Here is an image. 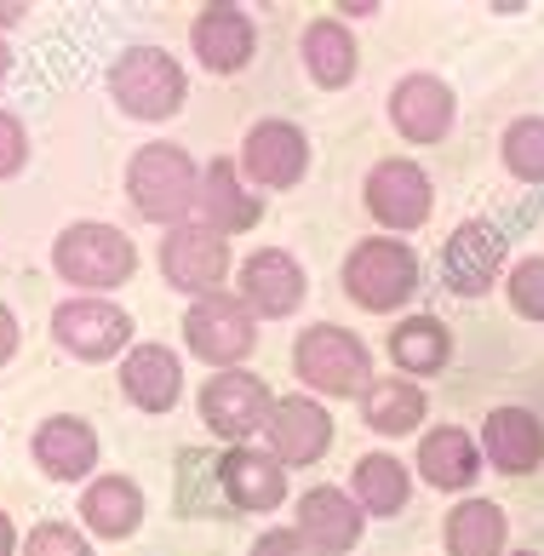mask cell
<instances>
[{"label": "cell", "instance_id": "cell-28", "mask_svg": "<svg viewBox=\"0 0 544 556\" xmlns=\"http://www.w3.org/2000/svg\"><path fill=\"white\" fill-rule=\"evenodd\" d=\"M425 390H418L413 379H372L367 396H362V419L367 430H379V437H407V430L425 425Z\"/></svg>", "mask_w": 544, "mask_h": 556}, {"label": "cell", "instance_id": "cell-1", "mask_svg": "<svg viewBox=\"0 0 544 556\" xmlns=\"http://www.w3.org/2000/svg\"><path fill=\"white\" fill-rule=\"evenodd\" d=\"M52 270L64 276L69 287H80V299H103L110 287L132 281L138 270V247L127 230L103 218H80V224H64L52 241Z\"/></svg>", "mask_w": 544, "mask_h": 556}, {"label": "cell", "instance_id": "cell-33", "mask_svg": "<svg viewBox=\"0 0 544 556\" xmlns=\"http://www.w3.org/2000/svg\"><path fill=\"white\" fill-rule=\"evenodd\" d=\"M24 161H29V132H24V121H17L12 110H0V184L24 173Z\"/></svg>", "mask_w": 544, "mask_h": 556}, {"label": "cell", "instance_id": "cell-32", "mask_svg": "<svg viewBox=\"0 0 544 556\" xmlns=\"http://www.w3.org/2000/svg\"><path fill=\"white\" fill-rule=\"evenodd\" d=\"M24 556H92V540L69 522H40L24 533Z\"/></svg>", "mask_w": 544, "mask_h": 556}, {"label": "cell", "instance_id": "cell-26", "mask_svg": "<svg viewBox=\"0 0 544 556\" xmlns=\"http://www.w3.org/2000/svg\"><path fill=\"white\" fill-rule=\"evenodd\" d=\"M453 356V333L435 316H402L390 327V362H395V374H407V379H430V374H442Z\"/></svg>", "mask_w": 544, "mask_h": 556}, {"label": "cell", "instance_id": "cell-11", "mask_svg": "<svg viewBox=\"0 0 544 556\" xmlns=\"http://www.w3.org/2000/svg\"><path fill=\"white\" fill-rule=\"evenodd\" d=\"M236 167L253 190H292V184L309 173V138H304V127H292V121H258V127H246V138H241Z\"/></svg>", "mask_w": 544, "mask_h": 556}, {"label": "cell", "instance_id": "cell-12", "mask_svg": "<svg viewBox=\"0 0 544 556\" xmlns=\"http://www.w3.org/2000/svg\"><path fill=\"white\" fill-rule=\"evenodd\" d=\"M161 276L166 287H178L190 299L218 293L229 276V241L213 236L206 224H178V230L161 236Z\"/></svg>", "mask_w": 544, "mask_h": 556}, {"label": "cell", "instance_id": "cell-22", "mask_svg": "<svg viewBox=\"0 0 544 556\" xmlns=\"http://www.w3.org/2000/svg\"><path fill=\"white\" fill-rule=\"evenodd\" d=\"M481 459H493V470L505 477H528L544 465V419L528 407H493L481 419Z\"/></svg>", "mask_w": 544, "mask_h": 556}, {"label": "cell", "instance_id": "cell-20", "mask_svg": "<svg viewBox=\"0 0 544 556\" xmlns=\"http://www.w3.org/2000/svg\"><path fill=\"white\" fill-rule=\"evenodd\" d=\"M121 396L138 414H173L184 396V362L173 344H132L121 362Z\"/></svg>", "mask_w": 544, "mask_h": 556}, {"label": "cell", "instance_id": "cell-8", "mask_svg": "<svg viewBox=\"0 0 544 556\" xmlns=\"http://www.w3.org/2000/svg\"><path fill=\"white\" fill-rule=\"evenodd\" d=\"M505 264H510V241L488 218H465L442 241V287H447V293H458V299L493 293V281L510 276Z\"/></svg>", "mask_w": 544, "mask_h": 556}, {"label": "cell", "instance_id": "cell-27", "mask_svg": "<svg viewBox=\"0 0 544 556\" xmlns=\"http://www.w3.org/2000/svg\"><path fill=\"white\" fill-rule=\"evenodd\" d=\"M447 556H505V540H510V517L505 505L493 500H465L447 510Z\"/></svg>", "mask_w": 544, "mask_h": 556}, {"label": "cell", "instance_id": "cell-10", "mask_svg": "<svg viewBox=\"0 0 544 556\" xmlns=\"http://www.w3.org/2000/svg\"><path fill=\"white\" fill-rule=\"evenodd\" d=\"M52 339L75 362H110L132 344V316L115 299H80L75 293L52 311Z\"/></svg>", "mask_w": 544, "mask_h": 556}, {"label": "cell", "instance_id": "cell-31", "mask_svg": "<svg viewBox=\"0 0 544 556\" xmlns=\"http://www.w3.org/2000/svg\"><path fill=\"white\" fill-rule=\"evenodd\" d=\"M505 293H510V311L528 316V321H544V258H516L510 276H505Z\"/></svg>", "mask_w": 544, "mask_h": 556}, {"label": "cell", "instance_id": "cell-29", "mask_svg": "<svg viewBox=\"0 0 544 556\" xmlns=\"http://www.w3.org/2000/svg\"><path fill=\"white\" fill-rule=\"evenodd\" d=\"M350 488H355V505H362L367 517H395V510L407 505V493H413V477H407V465L395 459V453H362Z\"/></svg>", "mask_w": 544, "mask_h": 556}, {"label": "cell", "instance_id": "cell-18", "mask_svg": "<svg viewBox=\"0 0 544 556\" xmlns=\"http://www.w3.org/2000/svg\"><path fill=\"white\" fill-rule=\"evenodd\" d=\"M304 533V545L316 556H344L362 545V528H367V510L355 505V493L344 488H309L299 500V522H292Z\"/></svg>", "mask_w": 544, "mask_h": 556}, {"label": "cell", "instance_id": "cell-35", "mask_svg": "<svg viewBox=\"0 0 544 556\" xmlns=\"http://www.w3.org/2000/svg\"><path fill=\"white\" fill-rule=\"evenodd\" d=\"M12 356H17V316H12V304H0V367Z\"/></svg>", "mask_w": 544, "mask_h": 556}, {"label": "cell", "instance_id": "cell-23", "mask_svg": "<svg viewBox=\"0 0 544 556\" xmlns=\"http://www.w3.org/2000/svg\"><path fill=\"white\" fill-rule=\"evenodd\" d=\"M413 470L442 493H470V482L481 477V442L458 425H435V430H425V442H418Z\"/></svg>", "mask_w": 544, "mask_h": 556}, {"label": "cell", "instance_id": "cell-38", "mask_svg": "<svg viewBox=\"0 0 544 556\" xmlns=\"http://www.w3.org/2000/svg\"><path fill=\"white\" fill-rule=\"evenodd\" d=\"M339 12H350V17H372V12H379V7H372V0H344Z\"/></svg>", "mask_w": 544, "mask_h": 556}, {"label": "cell", "instance_id": "cell-7", "mask_svg": "<svg viewBox=\"0 0 544 556\" xmlns=\"http://www.w3.org/2000/svg\"><path fill=\"white\" fill-rule=\"evenodd\" d=\"M276 414V396H269V384L258 374H246V367H229V374H213L201 384V425L224 437L229 447H241L246 437H258Z\"/></svg>", "mask_w": 544, "mask_h": 556}, {"label": "cell", "instance_id": "cell-21", "mask_svg": "<svg viewBox=\"0 0 544 556\" xmlns=\"http://www.w3.org/2000/svg\"><path fill=\"white\" fill-rule=\"evenodd\" d=\"M218 482H224V493H229V505H236V510H276L287 500V465L269 447H253V442H241V447L224 453V459H218Z\"/></svg>", "mask_w": 544, "mask_h": 556}, {"label": "cell", "instance_id": "cell-39", "mask_svg": "<svg viewBox=\"0 0 544 556\" xmlns=\"http://www.w3.org/2000/svg\"><path fill=\"white\" fill-rule=\"evenodd\" d=\"M7 75H12V47L0 40V87H7Z\"/></svg>", "mask_w": 544, "mask_h": 556}, {"label": "cell", "instance_id": "cell-16", "mask_svg": "<svg viewBox=\"0 0 544 556\" xmlns=\"http://www.w3.org/2000/svg\"><path fill=\"white\" fill-rule=\"evenodd\" d=\"M29 459L47 470L52 482H92V470H98V430L80 414H52V419L35 425Z\"/></svg>", "mask_w": 544, "mask_h": 556}, {"label": "cell", "instance_id": "cell-36", "mask_svg": "<svg viewBox=\"0 0 544 556\" xmlns=\"http://www.w3.org/2000/svg\"><path fill=\"white\" fill-rule=\"evenodd\" d=\"M24 0H0V29H12V24H24Z\"/></svg>", "mask_w": 544, "mask_h": 556}, {"label": "cell", "instance_id": "cell-17", "mask_svg": "<svg viewBox=\"0 0 544 556\" xmlns=\"http://www.w3.org/2000/svg\"><path fill=\"white\" fill-rule=\"evenodd\" d=\"M264 442L281 465H316L332 447V414L309 396H276V414L264 425Z\"/></svg>", "mask_w": 544, "mask_h": 556}, {"label": "cell", "instance_id": "cell-4", "mask_svg": "<svg viewBox=\"0 0 544 556\" xmlns=\"http://www.w3.org/2000/svg\"><path fill=\"white\" fill-rule=\"evenodd\" d=\"M292 367H299L304 390H316V396H367V384L379 379L362 333H350L339 321L304 327L299 344H292Z\"/></svg>", "mask_w": 544, "mask_h": 556}, {"label": "cell", "instance_id": "cell-34", "mask_svg": "<svg viewBox=\"0 0 544 556\" xmlns=\"http://www.w3.org/2000/svg\"><path fill=\"white\" fill-rule=\"evenodd\" d=\"M253 556H316V551L304 545L299 528H264L253 540Z\"/></svg>", "mask_w": 544, "mask_h": 556}, {"label": "cell", "instance_id": "cell-25", "mask_svg": "<svg viewBox=\"0 0 544 556\" xmlns=\"http://www.w3.org/2000/svg\"><path fill=\"white\" fill-rule=\"evenodd\" d=\"M299 58H304V75L316 80V87H327V92L350 87L355 64H362V58H355V35H350L344 17H316V24H304Z\"/></svg>", "mask_w": 544, "mask_h": 556}, {"label": "cell", "instance_id": "cell-2", "mask_svg": "<svg viewBox=\"0 0 544 556\" xmlns=\"http://www.w3.org/2000/svg\"><path fill=\"white\" fill-rule=\"evenodd\" d=\"M127 195H132L138 218L178 230V224H190L195 201H201V167L178 143H143L127 161Z\"/></svg>", "mask_w": 544, "mask_h": 556}, {"label": "cell", "instance_id": "cell-15", "mask_svg": "<svg viewBox=\"0 0 544 556\" xmlns=\"http://www.w3.org/2000/svg\"><path fill=\"white\" fill-rule=\"evenodd\" d=\"M190 52L213 75H241L258 52V24L246 7H201L190 24Z\"/></svg>", "mask_w": 544, "mask_h": 556}, {"label": "cell", "instance_id": "cell-5", "mask_svg": "<svg viewBox=\"0 0 544 556\" xmlns=\"http://www.w3.org/2000/svg\"><path fill=\"white\" fill-rule=\"evenodd\" d=\"M344 293L372 316H390L418 293V253L395 236H367L344 258Z\"/></svg>", "mask_w": 544, "mask_h": 556}, {"label": "cell", "instance_id": "cell-30", "mask_svg": "<svg viewBox=\"0 0 544 556\" xmlns=\"http://www.w3.org/2000/svg\"><path fill=\"white\" fill-rule=\"evenodd\" d=\"M498 155H505V173L521 184H544V115H521L498 138Z\"/></svg>", "mask_w": 544, "mask_h": 556}, {"label": "cell", "instance_id": "cell-3", "mask_svg": "<svg viewBox=\"0 0 544 556\" xmlns=\"http://www.w3.org/2000/svg\"><path fill=\"white\" fill-rule=\"evenodd\" d=\"M184 92H190V80H184V64L166 47H150V40H138V47H121L115 64H110V98L121 104V115L132 121H166L184 110Z\"/></svg>", "mask_w": 544, "mask_h": 556}, {"label": "cell", "instance_id": "cell-37", "mask_svg": "<svg viewBox=\"0 0 544 556\" xmlns=\"http://www.w3.org/2000/svg\"><path fill=\"white\" fill-rule=\"evenodd\" d=\"M17 551V528H12V517L0 510V556H12Z\"/></svg>", "mask_w": 544, "mask_h": 556}, {"label": "cell", "instance_id": "cell-24", "mask_svg": "<svg viewBox=\"0 0 544 556\" xmlns=\"http://www.w3.org/2000/svg\"><path fill=\"white\" fill-rule=\"evenodd\" d=\"M80 528L92 540H132L143 528V488L132 477H92L80 493Z\"/></svg>", "mask_w": 544, "mask_h": 556}, {"label": "cell", "instance_id": "cell-13", "mask_svg": "<svg viewBox=\"0 0 544 556\" xmlns=\"http://www.w3.org/2000/svg\"><path fill=\"white\" fill-rule=\"evenodd\" d=\"M236 293L241 304L253 311L258 321H281L304 304L309 281H304V264L287 253V247H258L253 258H241L236 270Z\"/></svg>", "mask_w": 544, "mask_h": 556}, {"label": "cell", "instance_id": "cell-9", "mask_svg": "<svg viewBox=\"0 0 544 556\" xmlns=\"http://www.w3.org/2000/svg\"><path fill=\"white\" fill-rule=\"evenodd\" d=\"M362 201H367V213L379 218L384 230H395V236L425 230L430 213H435L430 173L418 167V161H407V155H390V161H379V167L367 173V184H362Z\"/></svg>", "mask_w": 544, "mask_h": 556}, {"label": "cell", "instance_id": "cell-19", "mask_svg": "<svg viewBox=\"0 0 544 556\" xmlns=\"http://www.w3.org/2000/svg\"><path fill=\"white\" fill-rule=\"evenodd\" d=\"M195 213H201L206 230L229 241V236L253 230V224L264 218V195L246 190V178H241L236 161L213 155V161L201 167V201H195Z\"/></svg>", "mask_w": 544, "mask_h": 556}, {"label": "cell", "instance_id": "cell-40", "mask_svg": "<svg viewBox=\"0 0 544 556\" xmlns=\"http://www.w3.org/2000/svg\"><path fill=\"white\" fill-rule=\"evenodd\" d=\"M505 556H539V551H505Z\"/></svg>", "mask_w": 544, "mask_h": 556}, {"label": "cell", "instance_id": "cell-14", "mask_svg": "<svg viewBox=\"0 0 544 556\" xmlns=\"http://www.w3.org/2000/svg\"><path fill=\"white\" fill-rule=\"evenodd\" d=\"M458 121V98L442 75L418 70V75H402L390 92V127L402 132L407 143H442Z\"/></svg>", "mask_w": 544, "mask_h": 556}, {"label": "cell", "instance_id": "cell-6", "mask_svg": "<svg viewBox=\"0 0 544 556\" xmlns=\"http://www.w3.org/2000/svg\"><path fill=\"white\" fill-rule=\"evenodd\" d=\"M184 344H190V356H201L213 374H229L236 362L253 356L258 316L241 304V293H206V299L190 304V316H184Z\"/></svg>", "mask_w": 544, "mask_h": 556}]
</instances>
